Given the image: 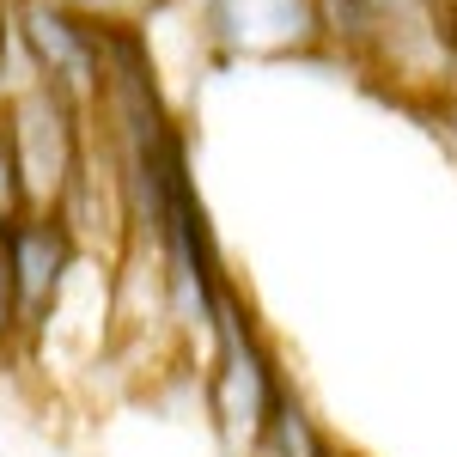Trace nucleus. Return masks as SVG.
I'll return each instance as SVG.
<instances>
[{"label": "nucleus", "instance_id": "1", "mask_svg": "<svg viewBox=\"0 0 457 457\" xmlns=\"http://www.w3.org/2000/svg\"><path fill=\"white\" fill-rule=\"evenodd\" d=\"M79 122H86V110L37 73H25L0 98V146H6V171H12V208H68V195L79 189V171H86V129Z\"/></svg>", "mask_w": 457, "mask_h": 457}, {"label": "nucleus", "instance_id": "2", "mask_svg": "<svg viewBox=\"0 0 457 457\" xmlns=\"http://www.w3.org/2000/svg\"><path fill=\"white\" fill-rule=\"evenodd\" d=\"M329 43L390 79L452 86L457 73V25L445 0H317Z\"/></svg>", "mask_w": 457, "mask_h": 457}, {"label": "nucleus", "instance_id": "3", "mask_svg": "<svg viewBox=\"0 0 457 457\" xmlns=\"http://www.w3.org/2000/svg\"><path fill=\"white\" fill-rule=\"evenodd\" d=\"M281 372L262 348L256 323L245 317V305L226 293L220 323H213V360L202 372V403H208V421L220 433V452L226 457H256L262 445V427L281 403Z\"/></svg>", "mask_w": 457, "mask_h": 457}, {"label": "nucleus", "instance_id": "4", "mask_svg": "<svg viewBox=\"0 0 457 457\" xmlns=\"http://www.w3.org/2000/svg\"><path fill=\"white\" fill-rule=\"evenodd\" d=\"M73 262H79V232H73L68 213H37V208L6 213V317H12V336L31 342L49 323Z\"/></svg>", "mask_w": 457, "mask_h": 457}, {"label": "nucleus", "instance_id": "5", "mask_svg": "<svg viewBox=\"0 0 457 457\" xmlns=\"http://www.w3.org/2000/svg\"><path fill=\"white\" fill-rule=\"evenodd\" d=\"M202 37L232 62H287L329 43L317 0H195Z\"/></svg>", "mask_w": 457, "mask_h": 457}, {"label": "nucleus", "instance_id": "6", "mask_svg": "<svg viewBox=\"0 0 457 457\" xmlns=\"http://www.w3.org/2000/svg\"><path fill=\"white\" fill-rule=\"evenodd\" d=\"M256 457H336V452L323 445V433H317L312 415L299 409V396H293V390H281L275 415H269V427H262Z\"/></svg>", "mask_w": 457, "mask_h": 457}, {"label": "nucleus", "instance_id": "7", "mask_svg": "<svg viewBox=\"0 0 457 457\" xmlns=\"http://www.w3.org/2000/svg\"><path fill=\"white\" fill-rule=\"evenodd\" d=\"M68 6H79V12L98 19V25H135V19H146L159 0H68Z\"/></svg>", "mask_w": 457, "mask_h": 457}, {"label": "nucleus", "instance_id": "8", "mask_svg": "<svg viewBox=\"0 0 457 457\" xmlns=\"http://www.w3.org/2000/svg\"><path fill=\"white\" fill-rule=\"evenodd\" d=\"M12 37V0H0V43Z\"/></svg>", "mask_w": 457, "mask_h": 457}, {"label": "nucleus", "instance_id": "9", "mask_svg": "<svg viewBox=\"0 0 457 457\" xmlns=\"http://www.w3.org/2000/svg\"><path fill=\"white\" fill-rule=\"evenodd\" d=\"M336 457H360V452H336Z\"/></svg>", "mask_w": 457, "mask_h": 457}]
</instances>
